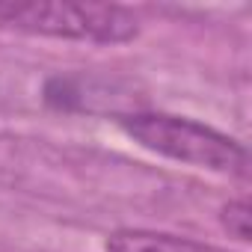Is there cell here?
<instances>
[{
    "label": "cell",
    "mask_w": 252,
    "mask_h": 252,
    "mask_svg": "<svg viewBox=\"0 0 252 252\" xmlns=\"http://www.w3.org/2000/svg\"><path fill=\"white\" fill-rule=\"evenodd\" d=\"M119 128L143 149L178 163L228 175H246L249 166V155L234 137L196 119L169 113H128L119 116Z\"/></svg>",
    "instance_id": "1"
},
{
    "label": "cell",
    "mask_w": 252,
    "mask_h": 252,
    "mask_svg": "<svg viewBox=\"0 0 252 252\" xmlns=\"http://www.w3.org/2000/svg\"><path fill=\"white\" fill-rule=\"evenodd\" d=\"M0 27H12L21 33L74 39L95 45L131 42L140 33V18L116 3H0Z\"/></svg>",
    "instance_id": "2"
},
{
    "label": "cell",
    "mask_w": 252,
    "mask_h": 252,
    "mask_svg": "<svg viewBox=\"0 0 252 252\" xmlns=\"http://www.w3.org/2000/svg\"><path fill=\"white\" fill-rule=\"evenodd\" d=\"M104 252H231L220 249L202 240L166 234V231H149V228H119L107 234Z\"/></svg>",
    "instance_id": "3"
},
{
    "label": "cell",
    "mask_w": 252,
    "mask_h": 252,
    "mask_svg": "<svg viewBox=\"0 0 252 252\" xmlns=\"http://www.w3.org/2000/svg\"><path fill=\"white\" fill-rule=\"evenodd\" d=\"M220 222H222V228H225L231 237H237V240H243V243L252 240V208H249L246 199H231L228 205H222Z\"/></svg>",
    "instance_id": "4"
}]
</instances>
